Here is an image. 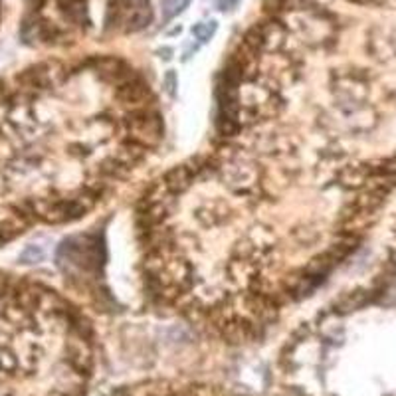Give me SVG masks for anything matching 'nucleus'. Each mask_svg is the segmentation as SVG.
I'll list each match as a JSON object with an SVG mask.
<instances>
[{"label": "nucleus", "instance_id": "3", "mask_svg": "<svg viewBox=\"0 0 396 396\" xmlns=\"http://www.w3.org/2000/svg\"><path fill=\"white\" fill-rule=\"evenodd\" d=\"M44 258V252L38 246H30L26 252L22 253V262H40Z\"/></svg>", "mask_w": 396, "mask_h": 396}, {"label": "nucleus", "instance_id": "2", "mask_svg": "<svg viewBox=\"0 0 396 396\" xmlns=\"http://www.w3.org/2000/svg\"><path fill=\"white\" fill-rule=\"evenodd\" d=\"M216 22L214 20H210V22H200V24H196L194 28H192V34H194V38L200 42V44H206L214 34H216Z\"/></svg>", "mask_w": 396, "mask_h": 396}, {"label": "nucleus", "instance_id": "4", "mask_svg": "<svg viewBox=\"0 0 396 396\" xmlns=\"http://www.w3.org/2000/svg\"><path fill=\"white\" fill-rule=\"evenodd\" d=\"M165 83H167V92L169 95L173 97L174 95V87H176V78H174V72H169L167 78H165Z\"/></svg>", "mask_w": 396, "mask_h": 396}, {"label": "nucleus", "instance_id": "5", "mask_svg": "<svg viewBox=\"0 0 396 396\" xmlns=\"http://www.w3.org/2000/svg\"><path fill=\"white\" fill-rule=\"evenodd\" d=\"M238 2L240 0H218V6H220V10H232Z\"/></svg>", "mask_w": 396, "mask_h": 396}, {"label": "nucleus", "instance_id": "1", "mask_svg": "<svg viewBox=\"0 0 396 396\" xmlns=\"http://www.w3.org/2000/svg\"><path fill=\"white\" fill-rule=\"evenodd\" d=\"M189 2L190 0H163V18H165V22H169L176 14H180L189 6Z\"/></svg>", "mask_w": 396, "mask_h": 396}]
</instances>
